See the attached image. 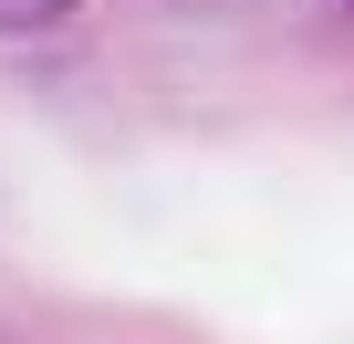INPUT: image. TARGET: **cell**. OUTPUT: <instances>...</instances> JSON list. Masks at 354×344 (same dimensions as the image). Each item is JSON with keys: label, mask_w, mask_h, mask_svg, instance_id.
I'll use <instances>...</instances> for the list:
<instances>
[{"label": "cell", "mask_w": 354, "mask_h": 344, "mask_svg": "<svg viewBox=\"0 0 354 344\" xmlns=\"http://www.w3.org/2000/svg\"><path fill=\"white\" fill-rule=\"evenodd\" d=\"M73 0H0V32H53Z\"/></svg>", "instance_id": "obj_1"}, {"label": "cell", "mask_w": 354, "mask_h": 344, "mask_svg": "<svg viewBox=\"0 0 354 344\" xmlns=\"http://www.w3.org/2000/svg\"><path fill=\"white\" fill-rule=\"evenodd\" d=\"M344 11H354V0H344Z\"/></svg>", "instance_id": "obj_2"}]
</instances>
